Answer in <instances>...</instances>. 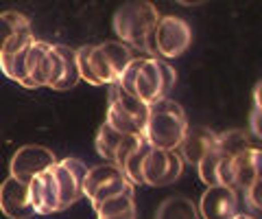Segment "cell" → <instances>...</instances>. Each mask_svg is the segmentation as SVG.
I'll return each instance as SVG.
<instances>
[{
    "label": "cell",
    "mask_w": 262,
    "mask_h": 219,
    "mask_svg": "<svg viewBox=\"0 0 262 219\" xmlns=\"http://www.w3.org/2000/svg\"><path fill=\"white\" fill-rule=\"evenodd\" d=\"M158 20H160V11L153 3L131 0V3H122L118 7L112 24L122 44L149 53V57H158L153 44V31Z\"/></svg>",
    "instance_id": "6da1fadb"
},
{
    "label": "cell",
    "mask_w": 262,
    "mask_h": 219,
    "mask_svg": "<svg viewBox=\"0 0 262 219\" xmlns=\"http://www.w3.org/2000/svg\"><path fill=\"white\" fill-rule=\"evenodd\" d=\"M188 132V118L177 101L160 99L149 105V116L142 129V138L155 149L175 151Z\"/></svg>",
    "instance_id": "7a4b0ae2"
},
{
    "label": "cell",
    "mask_w": 262,
    "mask_h": 219,
    "mask_svg": "<svg viewBox=\"0 0 262 219\" xmlns=\"http://www.w3.org/2000/svg\"><path fill=\"white\" fill-rule=\"evenodd\" d=\"M177 81V72L168 62L158 57H146L140 72L136 77L134 92L144 105H153L166 96V92L173 90Z\"/></svg>",
    "instance_id": "3957f363"
},
{
    "label": "cell",
    "mask_w": 262,
    "mask_h": 219,
    "mask_svg": "<svg viewBox=\"0 0 262 219\" xmlns=\"http://www.w3.org/2000/svg\"><path fill=\"white\" fill-rule=\"evenodd\" d=\"M192 42L190 24L177 15H160L153 31V44L158 59H175L184 55Z\"/></svg>",
    "instance_id": "277c9868"
},
{
    "label": "cell",
    "mask_w": 262,
    "mask_h": 219,
    "mask_svg": "<svg viewBox=\"0 0 262 219\" xmlns=\"http://www.w3.org/2000/svg\"><path fill=\"white\" fill-rule=\"evenodd\" d=\"M129 189H134V186L127 182V177L122 175L120 169L112 165V162H105V165H96L88 169V177L83 182V197H88L92 208H96L105 200L120 195V193Z\"/></svg>",
    "instance_id": "5b68a950"
},
{
    "label": "cell",
    "mask_w": 262,
    "mask_h": 219,
    "mask_svg": "<svg viewBox=\"0 0 262 219\" xmlns=\"http://www.w3.org/2000/svg\"><path fill=\"white\" fill-rule=\"evenodd\" d=\"M55 165H57V158L48 147H42V145H22L9 162V175L29 184L35 175L48 171Z\"/></svg>",
    "instance_id": "8992f818"
},
{
    "label": "cell",
    "mask_w": 262,
    "mask_h": 219,
    "mask_svg": "<svg viewBox=\"0 0 262 219\" xmlns=\"http://www.w3.org/2000/svg\"><path fill=\"white\" fill-rule=\"evenodd\" d=\"M199 219H234L238 215V193L223 184L208 186L196 204Z\"/></svg>",
    "instance_id": "52a82bcc"
},
{
    "label": "cell",
    "mask_w": 262,
    "mask_h": 219,
    "mask_svg": "<svg viewBox=\"0 0 262 219\" xmlns=\"http://www.w3.org/2000/svg\"><path fill=\"white\" fill-rule=\"evenodd\" d=\"M0 210L9 219H31L33 208L29 202V184H24L15 177H7L0 184Z\"/></svg>",
    "instance_id": "ba28073f"
},
{
    "label": "cell",
    "mask_w": 262,
    "mask_h": 219,
    "mask_svg": "<svg viewBox=\"0 0 262 219\" xmlns=\"http://www.w3.org/2000/svg\"><path fill=\"white\" fill-rule=\"evenodd\" d=\"M29 202L35 215L59 213V197H57V186L51 169L35 175L29 182Z\"/></svg>",
    "instance_id": "9c48e42d"
},
{
    "label": "cell",
    "mask_w": 262,
    "mask_h": 219,
    "mask_svg": "<svg viewBox=\"0 0 262 219\" xmlns=\"http://www.w3.org/2000/svg\"><path fill=\"white\" fill-rule=\"evenodd\" d=\"M232 169V191L245 193L249 186L260 180V169H262V151L258 147H251L247 151L238 153L229 162Z\"/></svg>",
    "instance_id": "30bf717a"
},
{
    "label": "cell",
    "mask_w": 262,
    "mask_h": 219,
    "mask_svg": "<svg viewBox=\"0 0 262 219\" xmlns=\"http://www.w3.org/2000/svg\"><path fill=\"white\" fill-rule=\"evenodd\" d=\"M216 141V132H212L208 127H188L182 145L175 149L182 162L188 165H199L201 158L212 149V145Z\"/></svg>",
    "instance_id": "8fae6325"
},
{
    "label": "cell",
    "mask_w": 262,
    "mask_h": 219,
    "mask_svg": "<svg viewBox=\"0 0 262 219\" xmlns=\"http://www.w3.org/2000/svg\"><path fill=\"white\" fill-rule=\"evenodd\" d=\"M51 173L55 177L57 197H59V210L70 208L72 204H77V202L83 197V189L77 184V180L72 177V173L61 165L59 160H57L55 167H51Z\"/></svg>",
    "instance_id": "7c38bea8"
},
{
    "label": "cell",
    "mask_w": 262,
    "mask_h": 219,
    "mask_svg": "<svg viewBox=\"0 0 262 219\" xmlns=\"http://www.w3.org/2000/svg\"><path fill=\"white\" fill-rule=\"evenodd\" d=\"M166 169H168L166 151L149 147V151H146V156L142 160V169H140L142 184H146V186H164V175H166Z\"/></svg>",
    "instance_id": "4fadbf2b"
},
{
    "label": "cell",
    "mask_w": 262,
    "mask_h": 219,
    "mask_svg": "<svg viewBox=\"0 0 262 219\" xmlns=\"http://www.w3.org/2000/svg\"><path fill=\"white\" fill-rule=\"evenodd\" d=\"M110 103L118 105L120 110H125L127 114L134 116L138 123H140V127L144 129L146 116H149V105H144L136 94L125 92V90H122V88L116 84V81H114V84H110Z\"/></svg>",
    "instance_id": "5bb4252c"
},
{
    "label": "cell",
    "mask_w": 262,
    "mask_h": 219,
    "mask_svg": "<svg viewBox=\"0 0 262 219\" xmlns=\"http://www.w3.org/2000/svg\"><path fill=\"white\" fill-rule=\"evenodd\" d=\"M251 147H253L251 136L247 132H243V129H229V132L216 134L214 149L219 151L221 158H236L238 153L247 151Z\"/></svg>",
    "instance_id": "9a60e30c"
},
{
    "label": "cell",
    "mask_w": 262,
    "mask_h": 219,
    "mask_svg": "<svg viewBox=\"0 0 262 219\" xmlns=\"http://www.w3.org/2000/svg\"><path fill=\"white\" fill-rule=\"evenodd\" d=\"M155 219H199L196 204L184 195H170L160 204Z\"/></svg>",
    "instance_id": "2e32d148"
},
{
    "label": "cell",
    "mask_w": 262,
    "mask_h": 219,
    "mask_svg": "<svg viewBox=\"0 0 262 219\" xmlns=\"http://www.w3.org/2000/svg\"><path fill=\"white\" fill-rule=\"evenodd\" d=\"M98 48H101L105 62L110 64V68H112L114 75H116V81H118V77L122 75V70L127 68V64L134 59V55H131V48L127 44H122V42H114V39L98 44Z\"/></svg>",
    "instance_id": "e0dca14e"
},
{
    "label": "cell",
    "mask_w": 262,
    "mask_h": 219,
    "mask_svg": "<svg viewBox=\"0 0 262 219\" xmlns=\"http://www.w3.org/2000/svg\"><path fill=\"white\" fill-rule=\"evenodd\" d=\"M55 51L61 55L63 59V77L57 86H53V90H72L81 77H79V68H77V51L70 46H63V44H55Z\"/></svg>",
    "instance_id": "ac0fdd59"
},
{
    "label": "cell",
    "mask_w": 262,
    "mask_h": 219,
    "mask_svg": "<svg viewBox=\"0 0 262 219\" xmlns=\"http://www.w3.org/2000/svg\"><path fill=\"white\" fill-rule=\"evenodd\" d=\"M122 141H125V134H120V132H116V129H112V127L103 121L101 127H98V132H96L94 147H96V151L101 153L105 160L114 165V160H116V151H118V147H120Z\"/></svg>",
    "instance_id": "d6986e66"
},
{
    "label": "cell",
    "mask_w": 262,
    "mask_h": 219,
    "mask_svg": "<svg viewBox=\"0 0 262 219\" xmlns=\"http://www.w3.org/2000/svg\"><path fill=\"white\" fill-rule=\"evenodd\" d=\"M96 217H116V215H127V213H136V200H134V189H129L120 195H114L110 200H105L103 204H98L96 208Z\"/></svg>",
    "instance_id": "ffe728a7"
},
{
    "label": "cell",
    "mask_w": 262,
    "mask_h": 219,
    "mask_svg": "<svg viewBox=\"0 0 262 219\" xmlns=\"http://www.w3.org/2000/svg\"><path fill=\"white\" fill-rule=\"evenodd\" d=\"M105 123H107L112 129H116V132L125 134V136H142V127L140 123L129 116L125 110H120L118 105L110 103L107 105V116H105Z\"/></svg>",
    "instance_id": "44dd1931"
},
{
    "label": "cell",
    "mask_w": 262,
    "mask_h": 219,
    "mask_svg": "<svg viewBox=\"0 0 262 219\" xmlns=\"http://www.w3.org/2000/svg\"><path fill=\"white\" fill-rule=\"evenodd\" d=\"M24 29H31V20L20 11H5L0 13V48Z\"/></svg>",
    "instance_id": "7402d4cb"
},
{
    "label": "cell",
    "mask_w": 262,
    "mask_h": 219,
    "mask_svg": "<svg viewBox=\"0 0 262 219\" xmlns=\"http://www.w3.org/2000/svg\"><path fill=\"white\" fill-rule=\"evenodd\" d=\"M144 59H146V57H134V59H131V62L127 64V68L122 70V75L118 77L116 84H118L125 92L136 94V92H134V84H136V77H138V72H140Z\"/></svg>",
    "instance_id": "603a6c76"
},
{
    "label": "cell",
    "mask_w": 262,
    "mask_h": 219,
    "mask_svg": "<svg viewBox=\"0 0 262 219\" xmlns=\"http://www.w3.org/2000/svg\"><path fill=\"white\" fill-rule=\"evenodd\" d=\"M33 42H35V35H33V31L31 29H24V31H20V33H15L9 39V42L0 48V55H15V53H20L22 48L31 46Z\"/></svg>",
    "instance_id": "cb8c5ba5"
},
{
    "label": "cell",
    "mask_w": 262,
    "mask_h": 219,
    "mask_svg": "<svg viewBox=\"0 0 262 219\" xmlns=\"http://www.w3.org/2000/svg\"><path fill=\"white\" fill-rule=\"evenodd\" d=\"M260 92L262 86L258 84L256 90H253V108H251V132L256 138H262V103H260Z\"/></svg>",
    "instance_id": "d4e9b609"
},
{
    "label": "cell",
    "mask_w": 262,
    "mask_h": 219,
    "mask_svg": "<svg viewBox=\"0 0 262 219\" xmlns=\"http://www.w3.org/2000/svg\"><path fill=\"white\" fill-rule=\"evenodd\" d=\"M166 156H168V169H166V175H164V186L177 182L184 173V162L177 156V151H166Z\"/></svg>",
    "instance_id": "484cf974"
},
{
    "label": "cell",
    "mask_w": 262,
    "mask_h": 219,
    "mask_svg": "<svg viewBox=\"0 0 262 219\" xmlns=\"http://www.w3.org/2000/svg\"><path fill=\"white\" fill-rule=\"evenodd\" d=\"M61 165L68 169V171L72 173V177H75L77 180V184L81 186V189H83V182H85V177H88V165L83 160H79V158H63V160H59Z\"/></svg>",
    "instance_id": "4316f807"
},
{
    "label": "cell",
    "mask_w": 262,
    "mask_h": 219,
    "mask_svg": "<svg viewBox=\"0 0 262 219\" xmlns=\"http://www.w3.org/2000/svg\"><path fill=\"white\" fill-rule=\"evenodd\" d=\"M262 180H256L247 191H245V197H247V204H249V208H253V210H260L262 208V200H260V195H262Z\"/></svg>",
    "instance_id": "83f0119b"
},
{
    "label": "cell",
    "mask_w": 262,
    "mask_h": 219,
    "mask_svg": "<svg viewBox=\"0 0 262 219\" xmlns=\"http://www.w3.org/2000/svg\"><path fill=\"white\" fill-rule=\"evenodd\" d=\"M103 219H136V213H127V215H116V217H103Z\"/></svg>",
    "instance_id": "f1b7e54d"
},
{
    "label": "cell",
    "mask_w": 262,
    "mask_h": 219,
    "mask_svg": "<svg viewBox=\"0 0 262 219\" xmlns=\"http://www.w3.org/2000/svg\"><path fill=\"white\" fill-rule=\"evenodd\" d=\"M234 219H256V217H251V215H245V213H238V215H236Z\"/></svg>",
    "instance_id": "f546056e"
}]
</instances>
